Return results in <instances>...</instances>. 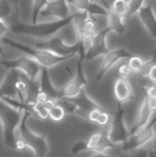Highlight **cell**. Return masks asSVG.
<instances>
[{
    "label": "cell",
    "mask_w": 156,
    "mask_h": 157,
    "mask_svg": "<svg viewBox=\"0 0 156 157\" xmlns=\"http://www.w3.org/2000/svg\"><path fill=\"white\" fill-rule=\"evenodd\" d=\"M2 40V41L7 45H9L10 47H12L15 50H17L19 52H21L24 54H27L30 57H32L34 60H36L42 67L45 68H51L53 66H56L59 63H62L65 61H68L69 59L73 58L75 54L77 53H71V54H59L51 51H47V50H38V49H34L31 48L26 44L20 43L18 41H16L12 39H9L7 37L3 36L2 38H0Z\"/></svg>",
    "instance_id": "1"
},
{
    "label": "cell",
    "mask_w": 156,
    "mask_h": 157,
    "mask_svg": "<svg viewBox=\"0 0 156 157\" xmlns=\"http://www.w3.org/2000/svg\"><path fill=\"white\" fill-rule=\"evenodd\" d=\"M25 111V109L11 106L0 98V121L3 126L4 144L13 150L17 132L23 120Z\"/></svg>",
    "instance_id": "2"
},
{
    "label": "cell",
    "mask_w": 156,
    "mask_h": 157,
    "mask_svg": "<svg viewBox=\"0 0 156 157\" xmlns=\"http://www.w3.org/2000/svg\"><path fill=\"white\" fill-rule=\"evenodd\" d=\"M76 14H74L66 18L59 19L55 21L50 22H41L35 24H27L18 22L14 28L10 29V31L16 33L27 34L38 38H46L59 33L63 28L67 27L71 22H73Z\"/></svg>",
    "instance_id": "3"
},
{
    "label": "cell",
    "mask_w": 156,
    "mask_h": 157,
    "mask_svg": "<svg viewBox=\"0 0 156 157\" xmlns=\"http://www.w3.org/2000/svg\"><path fill=\"white\" fill-rule=\"evenodd\" d=\"M156 139V114L154 115L150 122L136 133L131 135L123 144V151L133 152L145 147L149 143Z\"/></svg>",
    "instance_id": "4"
},
{
    "label": "cell",
    "mask_w": 156,
    "mask_h": 157,
    "mask_svg": "<svg viewBox=\"0 0 156 157\" xmlns=\"http://www.w3.org/2000/svg\"><path fill=\"white\" fill-rule=\"evenodd\" d=\"M29 115H31V113L26 110L23 120H22L17 131L20 133V135L24 138V140L26 141L29 149H30L35 154L36 156H45L49 152L48 141L45 136L35 134L28 129V127L26 125V121Z\"/></svg>",
    "instance_id": "5"
},
{
    "label": "cell",
    "mask_w": 156,
    "mask_h": 157,
    "mask_svg": "<svg viewBox=\"0 0 156 157\" xmlns=\"http://www.w3.org/2000/svg\"><path fill=\"white\" fill-rule=\"evenodd\" d=\"M72 15H74V13L71 11L67 0H49L40 12L36 23L63 19Z\"/></svg>",
    "instance_id": "6"
},
{
    "label": "cell",
    "mask_w": 156,
    "mask_h": 157,
    "mask_svg": "<svg viewBox=\"0 0 156 157\" xmlns=\"http://www.w3.org/2000/svg\"><path fill=\"white\" fill-rule=\"evenodd\" d=\"M3 63L8 69L12 67L17 68L28 75L31 79L38 78L43 68L36 60L24 53H21L19 56L12 60H3Z\"/></svg>",
    "instance_id": "7"
},
{
    "label": "cell",
    "mask_w": 156,
    "mask_h": 157,
    "mask_svg": "<svg viewBox=\"0 0 156 157\" xmlns=\"http://www.w3.org/2000/svg\"><path fill=\"white\" fill-rule=\"evenodd\" d=\"M116 145L118 144H115L111 141L108 129H103L92 133L86 141V151L94 152L95 155H105L106 151L112 149Z\"/></svg>",
    "instance_id": "8"
},
{
    "label": "cell",
    "mask_w": 156,
    "mask_h": 157,
    "mask_svg": "<svg viewBox=\"0 0 156 157\" xmlns=\"http://www.w3.org/2000/svg\"><path fill=\"white\" fill-rule=\"evenodd\" d=\"M81 62L82 60L78 62L76 75L59 90V98H75L82 93L86 85V79L84 75Z\"/></svg>",
    "instance_id": "9"
},
{
    "label": "cell",
    "mask_w": 156,
    "mask_h": 157,
    "mask_svg": "<svg viewBox=\"0 0 156 157\" xmlns=\"http://www.w3.org/2000/svg\"><path fill=\"white\" fill-rule=\"evenodd\" d=\"M108 131L111 141L115 144H124V143L129 138L130 130H127L124 124L123 112L121 109H120L112 119L110 126L108 129Z\"/></svg>",
    "instance_id": "10"
},
{
    "label": "cell",
    "mask_w": 156,
    "mask_h": 157,
    "mask_svg": "<svg viewBox=\"0 0 156 157\" xmlns=\"http://www.w3.org/2000/svg\"><path fill=\"white\" fill-rule=\"evenodd\" d=\"M104 60L100 65V68L97 72V79L101 80L106 74L121 59L123 58H129L131 55L130 53L123 48H117L112 51H108L105 55H104Z\"/></svg>",
    "instance_id": "11"
},
{
    "label": "cell",
    "mask_w": 156,
    "mask_h": 157,
    "mask_svg": "<svg viewBox=\"0 0 156 157\" xmlns=\"http://www.w3.org/2000/svg\"><path fill=\"white\" fill-rule=\"evenodd\" d=\"M110 29L108 28L106 29L98 31L93 40L92 47L90 50L82 56V60H92L100 55H105L109 50L107 47V36L110 32Z\"/></svg>",
    "instance_id": "12"
},
{
    "label": "cell",
    "mask_w": 156,
    "mask_h": 157,
    "mask_svg": "<svg viewBox=\"0 0 156 157\" xmlns=\"http://www.w3.org/2000/svg\"><path fill=\"white\" fill-rule=\"evenodd\" d=\"M19 73H20V70L15 67L8 69L2 82L0 83V96L8 97L11 98L20 100L19 95L15 87V82Z\"/></svg>",
    "instance_id": "13"
},
{
    "label": "cell",
    "mask_w": 156,
    "mask_h": 157,
    "mask_svg": "<svg viewBox=\"0 0 156 157\" xmlns=\"http://www.w3.org/2000/svg\"><path fill=\"white\" fill-rule=\"evenodd\" d=\"M114 96L118 102L125 103L134 98L131 86L127 78L118 76L114 84Z\"/></svg>",
    "instance_id": "14"
},
{
    "label": "cell",
    "mask_w": 156,
    "mask_h": 157,
    "mask_svg": "<svg viewBox=\"0 0 156 157\" xmlns=\"http://www.w3.org/2000/svg\"><path fill=\"white\" fill-rule=\"evenodd\" d=\"M154 113L150 110V109L148 108L147 104H146V99H145V97L143 96V101H142V104L140 106V109H139V112L137 114V117H136V120H135V122L132 126L131 129H130V136L136 133L137 132H139L141 129H143L144 126H146L150 121L152 120V118L154 117ZM129 136V137H130Z\"/></svg>",
    "instance_id": "15"
},
{
    "label": "cell",
    "mask_w": 156,
    "mask_h": 157,
    "mask_svg": "<svg viewBox=\"0 0 156 157\" xmlns=\"http://www.w3.org/2000/svg\"><path fill=\"white\" fill-rule=\"evenodd\" d=\"M86 119L90 122H92L103 129L109 128L111 121H112L111 115L100 107H96V108L92 109L87 113Z\"/></svg>",
    "instance_id": "16"
},
{
    "label": "cell",
    "mask_w": 156,
    "mask_h": 157,
    "mask_svg": "<svg viewBox=\"0 0 156 157\" xmlns=\"http://www.w3.org/2000/svg\"><path fill=\"white\" fill-rule=\"evenodd\" d=\"M138 15L145 29L156 39V15L151 8L150 4L146 3L140 9Z\"/></svg>",
    "instance_id": "17"
},
{
    "label": "cell",
    "mask_w": 156,
    "mask_h": 157,
    "mask_svg": "<svg viewBox=\"0 0 156 157\" xmlns=\"http://www.w3.org/2000/svg\"><path fill=\"white\" fill-rule=\"evenodd\" d=\"M40 89L47 92L51 98L58 99L59 98V90L56 89V87L53 86L51 77L49 75L48 68L43 67L41 70V73L40 75Z\"/></svg>",
    "instance_id": "18"
},
{
    "label": "cell",
    "mask_w": 156,
    "mask_h": 157,
    "mask_svg": "<svg viewBox=\"0 0 156 157\" xmlns=\"http://www.w3.org/2000/svg\"><path fill=\"white\" fill-rule=\"evenodd\" d=\"M126 17H120L109 9L108 12V28L111 31L121 34L126 27Z\"/></svg>",
    "instance_id": "19"
},
{
    "label": "cell",
    "mask_w": 156,
    "mask_h": 157,
    "mask_svg": "<svg viewBox=\"0 0 156 157\" xmlns=\"http://www.w3.org/2000/svg\"><path fill=\"white\" fill-rule=\"evenodd\" d=\"M109 9L120 17L129 18L130 1L129 0H111Z\"/></svg>",
    "instance_id": "20"
},
{
    "label": "cell",
    "mask_w": 156,
    "mask_h": 157,
    "mask_svg": "<svg viewBox=\"0 0 156 157\" xmlns=\"http://www.w3.org/2000/svg\"><path fill=\"white\" fill-rule=\"evenodd\" d=\"M127 63L130 65V67L131 68L133 73L139 74V73L143 72V70L146 68V66L150 63V61H146L139 55H131L128 58Z\"/></svg>",
    "instance_id": "21"
},
{
    "label": "cell",
    "mask_w": 156,
    "mask_h": 157,
    "mask_svg": "<svg viewBox=\"0 0 156 157\" xmlns=\"http://www.w3.org/2000/svg\"><path fill=\"white\" fill-rule=\"evenodd\" d=\"M66 110L60 104V103H56L50 110H49V116H50V120H51L54 122H60L62 121L66 115Z\"/></svg>",
    "instance_id": "22"
},
{
    "label": "cell",
    "mask_w": 156,
    "mask_h": 157,
    "mask_svg": "<svg viewBox=\"0 0 156 157\" xmlns=\"http://www.w3.org/2000/svg\"><path fill=\"white\" fill-rule=\"evenodd\" d=\"M32 112H33V115L37 116V118H39L41 121H46L50 119L49 109L42 103H39V102L34 103L32 105Z\"/></svg>",
    "instance_id": "23"
},
{
    "label": "cell",
    "mask_w": 156,
    "mask_h": 157,
    "mask_svg": "<svg viewBox=\"0 0 156 157\" xmlns=\"http://www.w3.org/2000/svg\"><path fill=\"white\" fill-rule=\"evenodd\" d=\"M70 6H73L76 12H86L93 0H67Z\"/></svg>",
    "instance_id": "24"
},
{
    "label": "cell",
    "mask_w": 156,
    "mask_h": 157,
    "mask_svg": "<svg viewBox=\"0 0 156 157\" xmlns=\"http://www.w3.org/2000/svg\"><path fill=\"white\" fill-rule=\"evenodd\" d=\"M49 2V0H32V21L31 24H35L40 12L44 7V6Z\"/></svg>",
    "instance_id": "25"
},
{
    "label": "cell",
    "mask_w": 156,
    "mask_h": 157,
    "mask_svg": "<svg viewBox=\"0 0 156 157\" xmlns=\"http://www.w3.org/2000/svg\"><path fill=\"white\" fill-rule=\"evenodd\" d=\"M148 0H130V13L129 17L132 15L138 14L140 9L147 3Z\"/></svg>",
    "instance_id": "26"
},
{
    "label": "cell",
    "mask_w": 156,
    "mask_h": 157,
    "mask_svg": "<svg viewBox=\"0 0 156 157\" xmlns=\"http://www.w3.org/2000/svg\"><path fill=\"white\" fill-rule=\"evenodd\" d=\"M146 67V71L141 74L144 75L152 83H156V62L148 63Z\"/></svg>",
    "instance_id": "27"
},
{
    "label": "cell",
    "mask_w": 156,
    "mask_h": 157,
    "mask_svg": "<svg viewBox=\"0 0 156 157\" xmlns=\"http://www.w3.org/2000/svg\"><path fill=\"white\" fill-rule=\"evenodd\" d=\"M28 148L29 147H28L26 141L24 140V138L20 135V133L17 131L16 138H15V143H14V150H16L17 152H23Z\"/></svg>",
    "instance_id": "28"
},
{
    "label": "cell",
    "mask_w": 156,
    "mask_h": 157,
    "mask_svg": "<svg viewBox=\"0 0 156 157\" xmlns=\"http://www.w3.org/2000/svg\"><path fill=\"white\" fill-rule=\"evenodd\" d=\"M132 70L130 67V65L128 64V63H123L119 65L118 68V76H121V77H129L131 74H132Z\"/></svg>",
    "instance_id": "29"
},
{
    "label": "cell",
    "mask_w": 156,
    "mask_h": 157,
    "mask_svg": "<svg viewBox=\"0 0 156 157\" xmlns=\"http://www.w3.org/2000/svg\"><path fill=\"white\" fill-rule=\"evenodd\" d=\"M143 93L146 97L156 98V83L150 82L149 84L143 86Z\"/></svg>",
    "instance_id": "30"
},
{
    "label": "cell",
    "mask_w": 156,
    "mask_h": 157,
    "mask_svg": "<svg viewBox=\"0 0 156 157\" xmlns=\"http://www.w3.org/2000/svg\"><path fill=\"white\" fill-rule=\"evenodd\" d=\"M50 98H51L50 97V95H49L47 92H45V91L40 89L39 92H38V94H37V97H36V102L44 104V103L47 102ZM53 99H54V98H53Z\"/></svg>",
    "instance_id": "31"
},
{
    "label": "cell",
    "mask_w": 156,
    "mask_h": 157,
    "mask_svg": "<svg viewBox=\"0 0 156 157\" xmlns=\"http://www.w3.org/2000/svg\"><path fill=\"white\" fill-rule=\"evenodd\" d=\"M83 151H86V141H80L75 143L73 147H72V152L73 154H79L80 152Z\"/></svg>",
    "instance_id": "32"
},
{
    "label": "cell",
    "mask_w": 156,
    "mask_h": 157,
    "mask_svg": "<svg viewBox=\"0 0 156 157\" xmlns=\"http://www.w3.org/2000/svg\"><path fill=\"white\" fill-rule=\"evenodd\" d=\"M8 30H9V28L6 25V23L0 18V38H2Z\"/></svg>",
    "instance_id": "33"
},
{
    "label": "cell",
    "mask_w": 156,
    "mask_h": 157,
    "mask_svg": "<svg viewBox=\"0 0 156 157\" xmlns=\"http://www.w3.org/2000/svg\"><path fill=\"white\" fill-rule=\"evenodd\" d=\"M4 52H5V46L1 45L0 46V56H2L4 54Z\"/></svg>",
    "instance_id": "34"
},
{
    "label": "cell",
    "mask_w": 156,
    "mask_h": 157,
    "mask_svg": "<svg viewBox=\"0 0 156 157\" xmlns=\"http://www.w3.org/2000/svg\"><path fill=\"white\" fill-rule=\"evenodd\" d=\"M0 124H1V121H0Z\"/></svg>",
    "instance_id": "35"
}]
</instances>
